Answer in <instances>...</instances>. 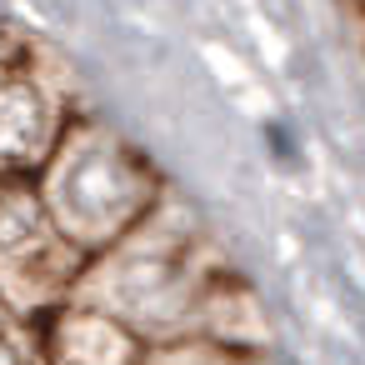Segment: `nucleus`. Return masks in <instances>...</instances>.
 <instances>
[{
	"label": "nucleus",
	"instance_id": "39448f33",
	"mask_svg": "<svg viewBox=\"0 0 365 365\" xmlns=\"http://www.w3.org/2000/svg\"><path fill=\"white\" fill-rule=\"evenodd\" d=\"M51 240H56V225H51L46 195L36 185L6 180L0 185V255L21 260V255H31V250H41Z\"/></svg>",
	"mask_w": 365,
	"mask_h": 365
},
{
	"label": "nucleus",
	"instance_id": "423d86ee",
	"mask_svg": "<svg viewBox=\"0 0 365 365\" xmlns=\"http://www.w3.org/2000/svg\"><path fill=\"white\" fill-rule=\"evenodd\" d=\"M0 365H21V355H16V345L0 335Z\"/></svg>",
	"mask_w": 365,
	"mask_h": 365
},
{
	"label": "nucleus",
	"instance_id": "f03ea898",
	"mask_svg": "<svg viewBox=\"0 0 365 365\" xmlns=\"http://www.w3.org/2000/svg\"><path fill=\"white\" fill-rule=\"evenodd\" d=\"M101 315L115 325H175L195 305V280L185 275V260L165 245H125L115 255V280L101 295Z\"/></svg>",
	"mask_w": 365,
	"mask_h": 365
},
{
	"label": "nucleus",
	"instance_id": "7ed1b4c3",
	"mask_svg": "<svg viewBox=\"0 0 365 365\" xmlns=\"http://www.w3.org/2000/svg\"><path fill=\"white\" fill-rule=\"evenodd\" d=\"M56 145V106L26 76H0V170L16 175L51 155Z\"/></svg>",
	"mask_w": 365,
	"mask_h": 365
},
{
	"label": "nucleus",
	"instance_id": "20e7f679",
	"mask_svg": "<svg viewBox=\"0 0 365 365\" xmlns=\"http://www.w3.org/2000/svg\"><path fill=\"white\" fill-rule=\"evenodd\" d=\"M135 335L101 310H66L51 330V365H130Z\"/></svg>",
	"mask_w": 365,
	"mask_h": 365
},
{
	"label": "nucleus",
	"instance_id": "f257e3e1",
	"mask_svg": "<svg viewBox=\"0 0 365 365\" xmlns=\"http://www.w3.org/2000/svg\"><path fill=\"white\" fill-rule=\"evenodd\" d=\"M150 205L145 175L130 160V150L110 140H81L66 150V160L51 175V225L71 245H106L135 225V215Z\"/></svg>",
	"mask_w": 365,
	"mask_h": 365
}]
</instances>
